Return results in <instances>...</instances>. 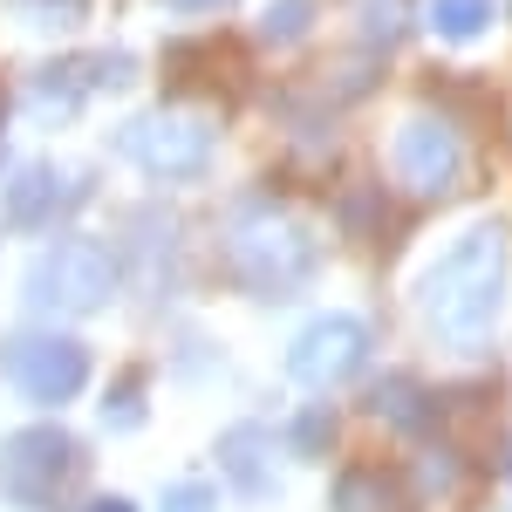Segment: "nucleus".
<instances>
[{
    "label": "nucleus",
    "instance_id": "obj_1",
    "mask_svg": "<svg viewBox=\"0 0 512 512\" xmlns=\"http://www.w3.org/2000/svg\"><path fill=\"white\" fill-rule=\"evenodd\" d=\"M506 280H512V239H506L499 219H478V226H465V233L417 274L410 301H417V315H424L437 349L478 355L492 335H499Z\"/></svg>",
    "mask_w": 512,
    "mask_h": 512
},
{
    "label": "nucleus",
    "instance_id": "obj_2",
    "mask_svg": "<svg viewBox=\"0 0 512 512\" xmlns=\"http://www.w3.org/2000/svg\"><path fill=\"white\" fill-rule=\"evenodd\" d=\"M219 246H226V267L246 294L260 301H294L308 280H315V239L294 212H280L267 198H233L226 219H219Z\"/></svg>",
    "mask_w": 512,
    "mask_h": 512
},
{
    "label": "nucleus",
    "instance_id": "obj_3",
    "mask_svg": "<svg viewBox=\"0 0 512 512\" xmlns=\"http://www.w3.org/2000/svg\"><path fill=\"white\" fill-rule=\"evenodd\" d=\"M117 301V253L103 239H55L21 280L28 315H103Z\"/></svg>",
    "mask_w": 512,
    "mask_h": 512
},
{
    "label": "nucleus",
    "instance_id": "obj_4",
    "mask_svg": "<svg viewBox=\"0 0 512 512\" xmlns=\"http://www.w3.org/2000/svg\"><path fill=\"white\" fill-rule=\"evenodd\" d=\"M110 151L123 164H137L144 178H158V185H192V178L212 171L219 130L205 117H192V110H137V117L117 123Z\"/></svg>",
    "mask_w": 512,
    "mask_h": 512
},
{
    "label": "nucleus",
    "instance_id": "obj_5",
    "mask_svg": "<svg viewBox=\"0 0 512 512\" xmlns=\"http://www.w3.org/2000/svg\"><path fill=\"white\" fill-rule=\"evenodd\" d=\"M0 376L7 390L41 403V410H62L89 390V349L62 328H41V321H21L0 335Z\"/></svg>",
    "mask_w": 512,
    "mask_h": 512
},
{
    "label": "nucleus",
    "instance_id": "obj_6",
    "mask_svg": "<svg viewBox=\"0 0 512 512\" xmlns=\"http://www.w3.org/2000/svg\"><path fill=\"white\" fill-rule=\"evenodd\" d=\"M82 472H89V458H82L76 431H62V424H21L0 444V499L21 512L62 506Z\"/></svg>",
    "mask_w": 512,
    "mask_h": 512
},
{
    "label": "nucleus",
    "instance_id": "obj_7",
    "mask_svg": "<svg viewBox=\"0 0 512 512\" xmlns=\"http://www.w3.org/2000/svg\"><path fill=\"white\" fill-rule=\"evenodd\" d=\"M369 321L362 315H315L294 342H287V376L294 390H335L369 362Z\"/></svg>",
    "mask_w": 512,
    "mask_h": 512
},
{
    "label": "nucleus",
    "instance_id": "obj_8",
    "mask_svg": "<svg viewBox=\"0 0 512 512\" xmlns=\"http://www.w3.org/2000/svg\"><path fill=\"white\" fill-rule=\"evenodd\" d=\"M137 69L123 62V55H96V62H82V55H55V62H41L28 89H21V117L41 123V130H62V123L82 117V103H89V82H130Z\"/></svg>",
    "mask_w": 512,
    "mask_h": 512
},
{
    "label": "nucleus",
    "instance_id": "obj_9",
    "mask_svg": "<svg viewBox=\"0 0 512 512\" xmlns=\"http://www.w3.org/2000/svg\"><path fill=\"white\" fill-rule=\"evenodd\" d=\"M458 164H465V144H458V130H451L444 117H403V123H396L390 171H396V185H403L410 198L451 192Z\"/></svg>",
    "mask_w": 512,
    "mask_h": 512
},
{
    "label": "nucleus",
    "instance_id": "obj_10",
    "mask_svg": "<svg viewBox=\"0 0 512 512\" xmlns=\"http://www.w3.org/2000/svg\"><path fill=\"white\" fill-rule=\"evenodd\" d=\"M280 444L287 437H274L267 424H233L219 437V465L239 485V499H274L280 492Z\"/></svg>",
    "mask_w": 512,
    "mask_h": 512
},
{
    "label": "nucleus",
    "instance_id": "obj_11",
    "mask_svg": "<svg viewBox=\"0 0 512 512\" xmlns=\"http://www.w3.org/2000/svg\"><path fill=\"white\" fill-rule=\"evenodd\" d=\"M55 212H62V171L48 158H35L28 171L7 178V198H0V226L7 233H41Z\"/></svg>",
    "mask_w": 512,
    "mask_h": 512
},
{
    "label": "nucleus",
    "instance_id": "obj_12",
    "mask_svg": "<svg viewBox=\"0 0 512 512\" xmlns=\"http://www.w3.org/2000/svg\"><path fill=\"white\" fill-rule=\"evenodd\" d=\"M130 260L144 267V294H171V280H178V226L158 219V212L130 219Z\"/></svg>",
    "mask_w": 512,
    "mask_h": 512
},
{
    "label": "nucleus",
    "instance_id": "obj_13",
    "mask_svg": "<svg viewBox=\"0 0 512 512\" xmlns=\"http://www.w3.org/2000/svg\"><path fill=\"white\" fill-rule=\"evenodd\" d=\"M492 0H431V28L437 41H478L485 28H492Z\"/></svg>",
    "mask_w": 512,
    "mask_h": 512
},
{
    "label": "nucleus",
    "instance_id": "obj_14",
    "mask_svg": "<svg viewBox=\"0 0 512 512\" xmlns=\"http://www.w3.org/2000/svg\"><path fill=\"white\" fill-rule=\"evenodd\" d=\"M308 28H315V0H274V7L260 14V41H274V48L301 41Z\"/></svg>",
    "mask_w": 512,
    "mask_h": 512
},
{
    "label": "nucleus",
    "instance_id": "obj_15",
    "mask_svg": "<svg viewBox=\"0 0 512 512\" xmlns=\"http://www.w3.org/2000/svg\"><path fill=\"white\" fill-rule=\"evenodd\" d=\"M376 403H383V417H390L396 431H417V424H424V390H410L403 376H390V383L376 390Z\"/></svg>",
    "mask_w": 512,
    "mask_h": 512
},
{
    "label": "nucleus",
    "instance_id": "obj_16",
    "mask_svg": "<svg viewBox=\"0 0 512 512\" xmlns=\"http://www.w3.org/2000/svg\"><path fill=\"white\" fill-rule=\"evenodd\" d=\"M14 14H28L35 28H76L82 0H14Z\"/></svg>",
    "mask_w": 512,
    "mask_h": 512
},
{
    "label": "nucleus",
    "instance_id": "obj_17",
    "mask_svg": "<svg viewBox=\"0 0 512 512\" xmlns=\"http://www.w3.org/2000/svg\"><path fill=\"white\" fill-rule=\"evenodd\" d=\"M158 512H219V492H212L205 478H178V485L164 492Z\"/></svg>",
    "mask_w": 512,
    "mask_h": 512
},
{
    "label": "nucleus",
    "instance_id": "obj_18",
    "mask_svg": "<svg viewBox=\"0 0 512 512\" xmlns=\"http://www.w3.org/2000/svg\"><path fill=\"white\" fill-rule=\"evenodd\" d=\"M144 410H151L144 390H137V383H123V390L103 403V424H110V431H137V424H144Z\"/></svg>",
    "mask_w": 512,
    "mask_h": 512
},
{
    "label": "nucleus",
    "instance_id": "obj_19",
    "mask_svg": "<svg viewBox=\"0 0 512 512\" xmlns=\"http://www.w3.org/2000/svg\"><path fill=\"white\" fill-rule=\"evenodd\" d=\"M287 451H301V458H321V451H328V417H321V410L294 417V431H287Z\"/></svg>",
    "mask_w": 512,
    "mask_h": 512
},
{
    "label": "nucleus",
    "instance_id": "obj_20",
    "mask_svg": "<svg viewBox=\"0 0 512 512\" xmlns=\"http://www.w3.org/2000/svg\"><path fill=\"white\" fill-rule=\"evenodd\" d=\"M82 512H137V506H130V499H117V492H103V499H89Z\"/></svg>",
    "mask_w": 512,
    "mask_h": 512
},
{
    "label": "nucleus",
    "instance_id": "obj_21",
    "mask_svg": "<svg viewBox=\"0 0 512 512\" xmlns=\"http://www.w3.org/2000/svg\"><path fill=\"white\" fill-rule=\"evenodd\" d=\"M164 7H178V14H212V7H226V0H164Z\"/></svg>",
    "mask_w": 512,
    "mask_h": 512
},
{
    "label": "nucleus",
    "instance_id": "obj_22",
    "mask_svg": "<svg viewBox=\"0 0 512 512\" xmlns=\"http://www.w3.org/2000/svg\"><path fill=\"white\" fill-rule=\"evenodd\" d=\"M499 512H512V499H506V506H499Z\"/></svg>",
    "mask_w": 512,
    "mask_h": 512
}]
</instances>
